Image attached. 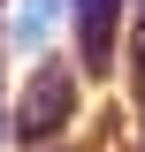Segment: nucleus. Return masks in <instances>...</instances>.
I'll return each instance as SVG.
<instances>
[{
  "instance_id": "1",
  "label": "nucleus",
  "mask_w": 145,
  "mask_h": 152,
  "mask_svg": "<svg viewBox=\"0 0 145 152\" xmlns=\"http://www.w3.org/2000/svg\"><path fill=\"white\" fill-rule=\"evenodd\" d=\"M61 114H69V84H61V69H46V76L31 84V99H23V137H31V145H38V137H54Z\"/></svg>"
}]
</instances>
